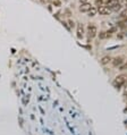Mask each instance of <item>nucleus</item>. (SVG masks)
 Masks as SVG:
<instances>
[{"label":"nucleus","mask_w":127,"mask_h":135,"mask_svg":"<svg viewBox=\"0 0 127 135\" xmlns=\"http://www.w3.org/2000/svg\"><path fill=\"white\" fill-rule=\"evenodd\" d=\"M126 82H127V75L120 74V75H118V76L114 79V82H112V85H114V86L116 87L117 90H119V89H122V87L124 86Z\"/></svg>","instance_id":"f257e3e1"},{"label":"nucleus","mask_w":127,"mask_h":135,"mask_svg":"<svg viewBox=\"0 0 127 135\" xmlns=\"http://www.w3.org/2000/svg\"><path fill=\"white\" fill-rule=\"evenodd\" d=\"M87 35H89L90 39H93L98 35V27L94 24H89L87 26Z\"/></svg>","instance_id":"f03ea898"},{"label":"nucleus","mask_w":127,"mask_h":135,"mask_svg":"<svg viewBox=\"0 0 127 135\" xmlns=\"http://www.w3.org/2000/svg\"><path fill=\"white\" fill-rule=\"evenodd\" d=\"M112 10L110 9L108 6H100L99 8H98V13L100 14V15H103V16H107V15H110L111 14Z\"/></svg>","instance_id":"7ed1b4c3"},{"label":"nucleus","mask_w":127,"mask_h":135,"mask_svg":"<svg viewBox=\"0 0 127 135\" xmlns=\"http://www.w3.org/2000/svg\"><path fill=\"white\" fill-rule=\"evenodd\" d=\"M124 59H125V58H124L123 56H119V57H116V58H114V59L111 60L112 66H114V67H119V66H122V65L125 63Z\"/></svg>","instance_id":"20e7f679"},{"label":"nucleus","mask_w":127,"mask_h":135,"mask_svg":"<svg viewBox=\"0 0 127 135\" xmlns=\"http://www.w3.org/2000/svg\"><path fill=\"white\" fill-rule=\"evenodd\" d=\"M92 5L89 2H82L81 6H79V10H81L82 13H87L90 9H91Z\"/></svg>","instance_id":"39448f33"},{"label":"nucleus","mask_w":127,"mask_h":135,"mask_svg":"<svg viewBox=\"0 0 127 135\" xmlns=\"http://www.w3.org/2000/svg\"><path fill=\"white\" fill-rule=\"evenodd\" d=\"M76 33H77V38L83 39V36H84V26H83V24H78V25H77Z\"/></svg>","instance_id":"423d86ee"},{"label":"nucleus","mask_w":127,"mask_h":135,"mask_svg":"<svg viewBox=\"0 0 127 135\" xmlns=\"http://www.w3.org/2000/svg\"><path fill=\"white\" fill-rule=\"evenodd\" d=\"M97 14H98V8L93 7V6H92L91 9L87 11V16H89V17H94V16H97Z\"/></svg>","instance_id":"0eeeda50"},{"label":"nucleus","mask_w":127,"mask_h":135,"mask_svg":"<svg viewBox=\"0 0 127 135\" xmlns=\"http://www.w3.org/2000/svg\"><path fill=\"white\" fill-rule=\"evenodd\" d=\"M110 61H111V58H110L109 56H104V57H102V59H101V64L107 65V64H109Z\"/></svg>","instance_id":"6e6552de"},{"label":"nucleus","mask_w":127,"mask_h":135,"mask_svg":"<svg viewBox=\"0 0 127 135\" xmlns=\"http://www.w3.org/2000/svg\"><path fill=\"white\" fill-rule=\"evenodd\" d=\"M120 19H125L127 20V8H124V10L120 11Z\"/></svg>","instance_id":"1a4fd4ad"},{"label":"nucleus","mask_w":127,"mask_h":135,"mask_svg":"<svg viewBox=\"0 0 127 135\" xmlns=\"http://www.w3.org/2000/svg\"><path fill=\"white\" fill-rule=\"evenodd\" d=\"M122 8H123V7H122V5H120V1H119V2L116 3V5H115L114 7L111 8V10H112V11H119Z\"/></svg>","instance_id":"9d476101"},{"label":"nucleus","mask_w":127,"mask_h":135,"mask_svg":"<svg viewBox=\"0 0 127 135\" xmlns=\"http://www.w3.org/2000/svg\"><path fill=\"white\" fill-rule=\"evenodd\" d=\"M125 69H127V63H124L122 66H119V70H125Z\"/></svg>","instance_id":"9b49d317"},{"label":"nucleus","mask_w":127,"mask_h":135,"mask_svg":"<svg viewBox=\"0 0 127 135\" xmlns=\"http://www.w3.org/2000/svg\"><path fill=\"white\" fill-rule=\"evenodd\" d=\"M120 5H122L123 8H127V0H122V1H120Z\"/></svg>","instance_id":"f8f14e48"},{"label":"nucleus","mask_w":127,"mask_h":135,"mask_svg":"<svg viewBox=\"0 0 127 135\" xmlns=\"http://www.w3.org/2000/svg\"><path fill=\"white\" fill-rule=\"evenodd\" d=\"M68 24H69V27H70V30L75 26V23H74V20H68Z\"/></svg>","instance_id":"ddd939ff"},{"label":"nucleus","mask_w":127,"mask_h":135,"mask_svg":"<svg viewBox=\"0 0 127 135\" xmlns=\"http://www.w3.org/2000/svg\"><path fill=\"white\" fill-rule=\"evenodd\" d=\"M124 86V95H127V83H125Z\"/></svg>","instance_id":"4468645a"},{"label":"nucleus","mask_w":127,"mask_h":135,"mask_svg":"<svg viewBox=\"0 0 127 135\" xmlns=\"http://www.w3.org/2000/svg\"><path fill=\"white\" fill-rule=\"evenodd\" d=\"M79 1H81V3H82V2H87L89 0H79Z\"/></svg>","instance_id":"2eb2a0df"},{"label":"nucleus","mask_w":127,"mask_h":135,"mask_svg":"<svg viewBox=\"0 0 127 135\" xmlns=\"http://www.w3.org/2000/svg\"><path fill=\"white\" fill-rule=\"evenodd\" d=\"M125 111H127V108H126V109H125Z\"/></svg>","instance_id":"dca6fc26"}]
</instances>
